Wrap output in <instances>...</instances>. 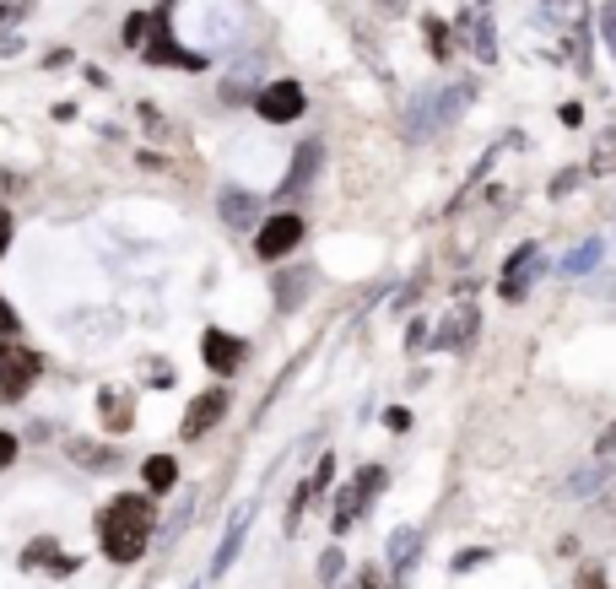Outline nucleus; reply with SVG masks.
Wrapping results in <instances>:
<instances>
[{"mask_svg": "<svg viewBox=\"0 0 616 589\" xmlns=\"http://www.w3.org/2000/svg\"><path fill=\"white\" fill-rule=\"evenodd\" d=\"M152 530H157L152 492H119V498L103 508V519H98L103 557L109 562H141L146 546H152Z\"/></svg>", "mask_w": 616, "mask_h": 589, "instance_id": "1", "label": "nucleus"}, {"mask_svg": "<svg viewBox=\"0 0 616 589\" xmlns=\"http://www.w3.org/2000/svg\"><path fill=\"white\" fill-rule=\"evenodd\" d=\"M471 103H476V82H454L444 92H427L417 109L406 114V136L422 141V136H433V130H449L454 119L471 109Z\"/></svg>", "mask_w": 616, "mask_h": 589, "instance_id": "2", "label": "nucleus"}, {"mask_svg": "<svg viewBox=\"0 0 616 589\" xmlns=\"http://www.w3.org/2000/svg\"><path fill=\"white\" fill-rule=\"evenodd\" d=\"M44 373V357L33 346H22L17 336H0V400H22Z\"/></svg>", "mask_w": 616, "mask_h": 589, "instance_id": "3", "label": "nucleus"}, {"mask_svg": "<svg viewBox=\"0 0 616 589\" xmlns=\"http://www.w3.org/2000/svg\"><path fill=\"white\" fill-rule=\"evenodd\" d=\"M379 492H384V465H363L352 487L336 492V519H330V525H336V535L352 530V519H363V508L379 498Z\"/></svg>", "mask_w": 616, "mask_h": 589, "instance_id": "4", "label": "nucleus"}, {"mask_svg": "<svg viewBox=\"0 0 616 589\" xmlns=\"http://www.w3.org/2000/svg\"><path fill=\"white\" fill-rule=\"evenodd\" d=\"M303 233H308V222L298 211H276V217H265V227L254 233V249H260V260H287V254L303 244Z\"/></svg>", "mask_w": 616, "mask_h": 589, "instance_id": "5", "label": "nucleus"}, {"mask_svg": "<svg viewBox=\"0 0 616 589\" xmlns=\"http://www.w3.org/2000/svg\"><path fill=\"white\" fill-rule=\"evenodd\" d=\"M254 109L265 114V125H292V119H303V109H308V98H303V87L298 82H265L260 87V98H254Z\"/></svg>", "mask_w": 616, "mask_h": 589, "instance_id": "6", "label": "nucleus"}, {"mask_svg": "<svg viewBox=\"0 0 616 589\" xmlns=\"http://www.w3.org/2000/svg\"><path fill=\"white\" fill-rule=\"evenodd\" d=\"M476 330H481V309H476L471 298H460V303H454V314H444V319H438V330H433V346H438V352H460V346L471 341Z\"/></svg>", "mask_w": 616, "mask_h": 589, "instance_id": "7", "label": "nucleus"}, {"mask_svg": "<svg viewBox=\"0 0 616 589\" xmlns=\"http://www.w3.org/2000/svg\"><path fill=\"white\" fill-rule=\"evenodd\" d=\"M222 417H227V390L217 384V390H200L190 406H184V438H206L211 427H222Z\"/></svg>", "mask_w": 616, "mask_h": 589, "instance_id": "8", "label": "nucleus"}, {"mask_svg": "<svg viewBox=\"0 0 616 589\" xmlns=\"http://www.w3.org/2000/svg\"><path fill=\"white\" fill-rule=\"evenodd\" d=\"M200 352H206V368L222 373V379H233L238 368H244V341L233 336V330H206V341H200Z\"/></svg>", "mask_w": 616, "mask_h": 589, "instance_id": "9", "label": "nucleus"}, {"mask_svg": "<svg viewBox=\"0 0 616 589\" xmlns=\"http://www.w3.org/2000/svg\"><path fill=\"white\" fill-rule=\"evenodd\" d=\"M535 271H541V260H535V244H525V249H514L508 254V271H503V298L508 303H519L530 292V281H535Z\"/></svg>", "mask_w": 616, "mask_h": 589, "instance_id": "10", "label": "nucleus"}, {"mask_svg": "<svg viewBox=\"0 0 616 589\" xmlns=\"http://www.w3.org/2000/svg\"><path fill=\"white\" fill-rule=\"evenodd\" d=\"M249 514H254V508H238V514H233V525H227V535H222V546H217V557H211V573H217V579H222L227 568H233V562H238V552H244Z\"/></svg>", "mask_w": 616, "mask_h": 589, "instance_id": "11", "label": "nucleus"}, {"mask_svg": "<svg viewBox=\"0 0 616 589\" xmlns=\"http://www.w3.org/2000/svg\"><path fill=\"white\" fill-rule=\"evenodd\" d=\"M217 211H222V222H227V227H249V222H254V211H260V200H254L249 190H233V184H227V190L217 195Z\"/></svg>", "mask_w": 616, "mask_h": 589, "instance_id": "12", "label": "nucleus"}, {"mask_svg": "<svg viewBox=\"0 0 616 589\" xmlns=\"http://www.w3.org/2000/svg\"><path fill=\"white\" fill-rule=\"evenodd\" d=\"M141 481H146V492H173L179 487V460H173V454H152V460L141 465Z\"/></svg>", "mask_w": 616, "mask_h": 589, "instance_id": "13", "label": "nucleus"}, {"mask_svg": "<svg viewBox=\"0 0 616 589\" xmlns=\"http://www.w3.org/2000/svg\"><path fill=\"white\" fill-rule=\"evenodd\" d=\"M417 546H422V530H411V525H400L395 535H390V568L406 579L411 573V562H417Z\"/></svg>", "mask_w": 616, "mask_h": 589, "instance_id": "14", "label": "nucleus"}, {"mask_svg": "<svg viewBox=\"0 0 616 589\" xmlns=\"http://www.w3.org/2000/svg\"><path fill=\"white\" fill-rule=\"evenodd\" d=\"M314 173H319V141H308V146H298V157H292V173H287V184H281V195H298Z\"/></svg>", "mask_w": 616, "mask_h": 589, "instance_id": "15", "label": "nucleus"}, {"mask_svg": "<svg viewBox=\"0 0 616 589\" xmlns=\"http://www.w3.org/2000/svg\"><path fill=\"white\" fill-rule=\"evenodd\" d=\"M600 254H606V244H600V238H589V244H579L573 254H562L557 271H562V276H589V271L600 265Z\"/></svg>", "mask_w": 616, "mask_h": 589, "instance_id": "16", "label": "nucleus"}, {"mask_svg": "<svg viewBox=\"0 0 616 589\" xmlns=\"http://www.w3.org/2000/svg\"><path fill=\"white\" fill-rule=\"evenodd\" d=\"M611 476H616V460H611V465H606V460H595V465H589V471L568 476V487H562V492H568V498H584V492H595L600 481H611Z\"/></svg>", "mask_w": 616, "mask_h": 589, "instance_id": "17", "label": "nucleus"}, {"mask_svg": "<svg viewBox=\"0 0 616 589\" xmlns=\"http://www.w3.org/2000/svg\"><path fill=\"white\" fill-rule=\"evenodd\" d=\"M146 60L152 65H200L195 55H184L179 44H168V33H157V44H146Z\"/></svg>", "mask_w": 616, "mask_h": 589, "instance_id": "18", "label": "nucleus"}, {"mask_svg": "<svg viewBox=\"0 0 616 589\" xmlns=\"http://www.w3.org/2000/svg\"><path fill=\"white\" fill-rule=\"evenodd\" d=\"M308 287V271H292V276H281L276 281V303L281 309H298V292Z\"/></svg>", "mask_w": 616, "mask_h": 589, "instance_id": "19", "label": "nucleus"}, {"mask_svg": "<svg viewBox=\"0 0 616 589\" xmlns=\"http://www.w3.org/2000/svg\"><path fill=\"white\" fill-rule=\"evenodd\" d=\"M103 411H109V427H114V433H125V422H130V400L119 395V390H109V395H103Z\"/></svg>", "mask_w": 616, "mask_h": 589, "instance_id": "20", "label": "nucleus"}, {"mask_svg": "<svg viewBox=\"0 0 616 589\" xmlns=\"http://www.w3.org/2000/svg\"><path fill=\"white\" fill-rule=\"evenodd\" d=\"M71 460H82V465H114V454L103 449V444H87V438H76V444H71Z\"/></svg>", "mask_w": 616, "mask_h": 589, "instance_id": "21", "label": "nucleus"}, {"mask_svg": "<svg viewBox=\"0 0 616 589\" xmlns=\"http://www.w3.org/2000/svg\"><path fill=\"white\" fill-rule=\"evenodd\" d=\"M330 476H336V460H330V454H325V460H319V465H314V476H308V481H303V487H308V498H319V492H325V487H330Z\"/></svg>", "mask_w": 616, "mask_h": 589, "instance_id": "22", "label": "nucleus"}, {"mask_svg": "<svg viewBox=\"0 0 616 589\" xmlns=\"http://www.w3.org/2000/svg\"><path fill=\"white\" fill-rule=\"evenodd\" d=\"M600 38H606V49H611V60H616V0L600 6Z\"/></svg>", "mask_w": 616, "mask_h": 589, "instance_id": "23", "label": "nucleus"}, {"mask_svg": "<svg viewBox=\"0 0 616 589\" xmlns=\"http://www.w3.org/2000/svg\"><path fill=\"white\" fill-rule=\"evenodd\" d=\"M55 552H60V546H55V541H33V546H28V552H22V568H44V562H49V557H55Z\"/></svg>", "mask_w": 616, "mask_h": 589, "instance_id": "24", "label": "nucleus"}, {"mask_svg": "<svg viewBox=\"0 0 616 589\" xmlns=\"http://www.w3.org/2000/svg\"><path fill=\"white\" fill-rule=\"evenodd\" d=\"M444 38H449V28H444L438 17H427V49H433V55H449V44H444Z\"/></svg>", "mask_w": 616, "mask_h": 589, "instance_id": "25", "label": "nucleus"}, {"mask_svg": "<svg viewBox=\"0 0 616 589\" xmlns=\"http://www.w3.org/2000/svg\"><path fill=\"white\" fill-rule=\"evenodd\" d=\"M119 38H125V49H136V44H146V17H141V11H136V17H130V22H125V33H119Z\"/></svg>", "mask_w": 616, "mask_h": 589, "instance_id": "26", "label": "nucleus"}, {"mask_svg": "<svg viewBox=\"0 0 616 589\" xmlns=\"http://www.w3.org/2000/svg\"><path fill=\"white\" fill-rule=\"evenodd\" d=\"M319 579H325V584H336V579H341V552H336V546H330V552L319 557Z\"/></svg>", "mask_w": 616, "mask_h": 589, "instance_id": "27", "label": "nucleus"}, {"mask_svg": "<svg viewBox=\"0 0 616 589\" xmlns=\"http://www.w3.org/2000/svg\"><path fill=\"white\" fill-rule=\"evenodd\" d=\"M476 55H481V60H498V44H492V22H481V28H476Z\"/></svg>", "mask_w": 616, "mask_h": 589, "instance_id": "28", "label": "nucleus"}, {"mask_svg": "<svg viewBox=\"0 0 616 589\" xmlns=\"http://www.w3.org/2000/svg\"><path fill=\"white\" fill-rule=\"evenodd\" d=\"M22 330V319H17V309H11L6 298H0V336H17Z\"/></svg>", "mask_w": 616, "mask_h": 589, "instance_id": "29", "label": "nucleus"}, {"mask_svg": "<svg viewBox=\"0 0 616 589\" xmlns=\"http://www.w3.org/2000/svg\"><path fill=\"white\" fill-rule=\"evenodd\" d=\"M492 552H476V546H471V552H460V557H454V568H460V573H471L476 568V562H487Z\"/></svg>", "mask_w": 616, "mask_h": 589, "instance_id": "30", "label": "nucleus"}, {"mask_svg": "<svg viewBox=\"0 0 616 589\" xmlns=\"http://www.w3.org/2000/svg\"><path fill=\"white\" fill-rule=\"evenodd\" d=\"M579 589H611V584H606V573H600V568H584L579 573Z\"/></svg>", "mask_w": 616, "mask_h": 589, "instance_id": "31", "label": "nucleus"}, {"mask_svg": "<svg viewBox=\"0 0 616 589\" xmlns=\"http://www.w3.org/2000/svg\"><path fill=\"white\" fill-rule=\"evenodd\" d=\"M11 460H17V438H11V433H0V471H6Z\"/></svg>", "mask_w": 616, "mask_h": 589, "instance_id": "32", "label": "nucleus"}, {"mask_svg": "<svg viewBox=\"0 0 616 589\" xmlns=\"http://www.w3.org/2000/svg\"><path fill=\"white\" fill-rule=\"evenodd\" d=\"M384 422H390L395 433H406V427H411V411H400V406H395V411H384Z\"/></svg>", "mask_w": 616, "mask_h": 589, "instance_id": "33", "label": "nucleus"}, {"mask_svg": "<svg viewBox=\"0 0 616 589\" xmlns=\"http://www.w3.org/2000/svg\"><path fill=\"white\" fill-rule=\"evenodd\" d=\"M6 244H11V211H0V260H6Z\"/></svg>", "mask_w": 616, "mask_h": 589, "instance_id": "34", "label": "nucleus"}, {"mask_svg": "<svg viewBox=\"0 0 616 589\" xmlns=\"http://www.w3.org/2000/svg\"><path fill=\"white\" fill-rule=\"evenodd\" d=\"M595 449H600V454H611V449H616V422L606 427V433H600V444H595Z\"/></svg>", "mask_w": 616, "mask_h": 589, "instance_id": "35", "label": "nucleus"}, {"mask_svg": "<svg viewBox=\"0 0 616 589\" xmlns=\"http://www.w3.org/2000/svg\"><path fill=\"white\" fill-rule=\"evenodd\" d=\"M357 589H379V573H363V584H357Z\"/></svg>", "mask_w": 616, "mask_h": 589, "instance_id": "36", "label": "nucleus"}, {"mask_svg": "<svg viewBox=\"0 0 616 589\" xmlns=\"http://www.w3.org/2000/svg\"><path fill=\"white\" fill-rule=\"evenodd\" d=\"M606 508H616V492H606Z\"/></svg>", "mask_w": 616, "mask_h": 589, "instance_id": "37", "label": "nucleus"}]
</instances>
